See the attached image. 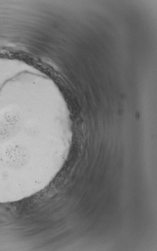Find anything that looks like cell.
I'll use <instances>...</instances> for the list:
<instances>
[{
	"instance_id": "1",
	"label": "cell",
	"mask_w": 157,
	"mask_h": 251,
	"mask_svg": "<svg viewBox=\"0 0 157 251\" xmlns=\"http://www.w3.org/2000/svg\"><path fill=\"white\" fill-rule=\"evenodd\" d=\"M29 153L26 148L21 144L12 143L7 145L0 156V163L12 169H20L29 161Z\"/></svg>"
},
{
	"instance_id": "2",
	"label": "cell",
	"mask_w": 157,
	"mask_h": 251,
	"mask_svg": "<svg viewBox=\"0 0 157 251\" xmlns=\"http://www.w3.org/2000/svg\"><path fill=\"white\" fill-rule=\"evenodd\" d=\"M21 121V114L16 109L7 110L0 114V140L14 136L20 128Z\"/></svg>"
}]
</instances>
